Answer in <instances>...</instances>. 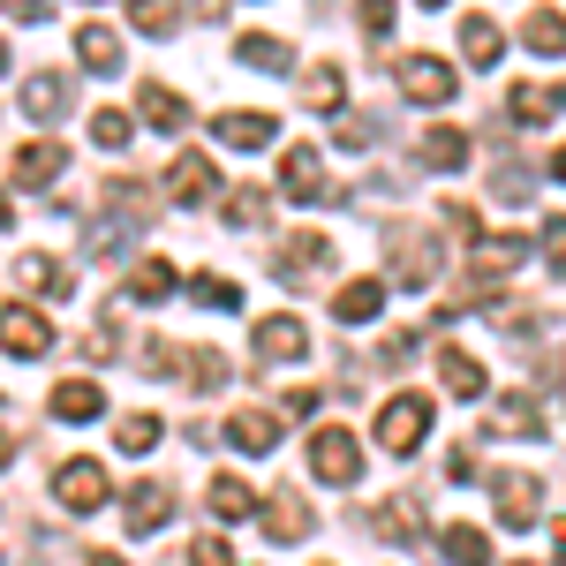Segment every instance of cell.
<instances>
[{
  "label": "cell",
  "mask_w": 566,
  "mask_h": 566,
  "mask_svg": "<svg viewBox=\"0 0 566 566\" xmlns=\"http://www.w3.org/2000/svg\"><path fill=\"white\" fill-rule=\"evenodd\" d=\"M423 438H431V400L423 392H392L378 408V446L408 461V453H423Z\"/></svg>",
  "instance_id": "6da1fadb"
},
{
  "label": "cell",
  "mask_w": 566,
  "mask_h": 566,
  "mask_svg": "<svg viewBox=\"0 0 566 566\" xmlns=\"http://www.w3.org/2000/svg\"><path fill=\"white\" fill-rule=\"evenodd\" d=\"M53 499H61L69 514H98V506L114 499V476H106L98 461H61V476H53Z\"/></svg>",
  "instance_id": "7a4b0ae2"
},
{
  "label": "cell",
  "mask_w": 566,
  "mask_h": 566,
  "mask_svg": "<svg viewBox=\"0 0 566 566\" xmlns=\"http://www.w3.org/2000/svg\"><path fill=\"white\" fill-rule=\"evenodd\" d=\"M386 272L400 280V287H431L438 280V242L416 234V227H400V234L386 242Z\"/></svg>",
  "instance_id": "3957f363"
},
{
  "label": "cell",
  "mask_w": 566,
  "mask_h": 566,
  "mask_svg": "<svg viewBox=\"0 0 566 566\" xmlns=\"http://www.w3.org/2000/svg\"><path fill=\"white\" fill-rule=\"evenodd\" d=\"M491 499H499V522H506V528L544 522V476H522V469H499V476H491Z\"/></svg>",
  "instance_id": "277c9868"
},
{
  "label": "cell",
  "mask_w": 566,
  "mask_h": 566,
  "mask_svg": "<svg viewBox=\"0 0 566 566\" xmlns=\"http://www.w3.org/2000/svg\"><path fill=\"white\" fill-rule=\"evenodd\" d=\"M392 76H400V98H416V106H438V98H453V91H461V76H453L446 61H431V53L392 61Z\"/></svg>",
  "instance_id": "5b68a950"
},
{
  "label": "cell",
  "mask_w": 566,
  "mask_h": 566,
  "mask_svg": "<svg viewBox=\"0 0 566 566\" xmlns=\"http://www.w3.org/2000/svg\"><path fill=\"white\" fill-rule=\"evenodd\" d=\"M310 469H317V483H355L363 476V446L340 423H325V431L310 438Z\"/></svg>",
  "instance_id": "8992f818"
},
{
  "label": "cell",
  "mask_w": 566,
  "mask_h": 566,
  "mask_svg": "<svg viewBox=\"0 0 566 566\" xmlns=\"http://www.w3.org/2000/svg\"><path fill=\"white\" fill-rule=\"evenodd\" d=\"M280 197H295V205H333V181H325V159L295 144L287 159H280Z\"/></svg>",
  "instance_id": "52a82bcc"
},
{
  "label": "cell",
  "mask_w": 566,
  "mask_h": 566,
  "mask_svg": "<svg viewBox=\"0 0 566 566\" xmlns=\"http://www.w3.org/2000/svg\"><path fill=\"white\" fill-rule=\"evenodd\" d=\"M0 348L23 355V363H39V355L53 348V325H45L39 310H23V303H0Z\"/></svg>",
  "instance_id": "ba28073f"
},
{
  "label": "cell",
  "mask_w": 566,
  "mask_h": 566,
  "mask_svg": "<svg viewBox=\"0 0 566 566\" xmlns=\"http://www.w3.org/2000/svg\"><path fill=\"white\" fill-rule=\"evenodd\" d=\"M325 258H333V242H325L317 227H303V234H287V242L272 250V272H280V280L295 287V280H310V272H317Z\"/></svg>",
  "instance_id": "9c48e42d"
},
{
  "label": "cell",
  "mask_w": 566,
  "mask_h": 566,
  "mask_svg": "<svg viewBox=\"0 0 566 566\" xmlns=\"http://www.w3.org/2000/svg\"><path fill=\"white\" fill-rule=\"evenodd\" d=\"M258 522L272 544H303L310 536V506L295 499V491H272V499H258Z\"/></svg>",
  "instance_id": "30bf717a"
},
{
  "label": "cell",
  "mask_w": 566,
  "mask_h": 566,
  "mask_svg": "<svg viewBox=\"0 0 566 566\" xmlns=\"http://www.w3.org/2000/svg\"><path fill=\"white\" fill-rule=\"evenodd\" d=\"M61 167H69V151H61L53 136H31V144L15 151V189H45V181H61Z\"/></svg>",
  "instance_id": "8fae6325"
},
{
  "label": "cell",
  "mask_w": 566,
  "mask_h": 566,
  "mask_svg": "<svg viewBox=\"0 0 566 566\" xmlns=\"http://www.w3.org/2000/svg\"><path fill=\"white\" fill-rule=\"evenodd\" d=\"M212 129H219V144H234V151H264V144L280 136V122L258 114V106H234V114H219Z\"/></svg>",
  "instance_id": "7c38bea8"
},
{
  "label": "cell",
  "mask_w": 566,
  "mask_h": 566,
  "mask_svg": "<svg viewBox=\"0 0 566 566\" xmlns=\"http://www.w3.org/2000/svg\"><path fill=\"white\" fill-rule=\"evenodd\" d=\"M167 522H175V491L167 483H136L129 491V536L144 544L151 528H167Z\"/></svg>",
  "instance_id": "4fadbf2b"
},
{
  "label": "cell",
  "mask_w": 566,
  "mask_h": 566,
  "mask_svg": "<svg viewBox=\"0 0 566 566\" xmlns=\"http://www.w3.org/2000/svg\"><path fill=\"white\" fill-rule=\"evenodd\" d=\"M76 61H84L91 76H122V69H129V61H122V31L84 23V31H76Z\"/></svg>",
  "instance_id": "5bb4252c"
},
{
  "label": "cell",
  "mask_w": 566,
  "mask_h": 566,
  "mask_svg": "<svg viewBox=\"0 0 566 566\" xmlns=\"http://www.w3.org/2000/svg\"><path fill=\"white\" fill-rule=\"evenodd\" d=\"M45 408H53V423H91V416L106 408V386H98V378H69V386H53Z\"/></svg>",
  "instance_id": "9a60e30c"
},
{
  "label": "cell",
  "mask_w": 566,
  "mask_h": 566,
  "mask_svg": "<svg viewBox=\"0 0 566 566\" xmlns=\"http://www.w3.org/2000/svg\"><path fill=\"white\" fill-rule=\"evenodd\" d=\"M136 106H144V122H151V129H159V136L189 129V98H181V91H167V84H159V76H151V84L136 91Z\"/></svg>",
  "instance_id": "2e32d148"
},
{
  "label": "cell",
  "mask_w": 566,
  "mask_h": 566,
  "mask_svg": "<svg viewBox=\"0 0 566 566\" xmlns=\"http://www.w3.org/2000/svg\"><path fill=\"white\" fill-rule=\"evenodd\" d=\"M23 114H31V122H61V114H69V76H61V69H39V76L23 84Z\"/></svg>",
  "instance_id": "e0dca14e"
},
{
  "label": "cell",
  "mask_w": 566,
  "mask_h": 566,
  "mask_svg": "<svg viewBox=\"0 0 566 566\" xmlns=\"http://www.w3.org/2000/svg\"><path fill=\"white\" fill-rule=\"evenodd\" d=\"M250 340H258L264 363H295V355L310 348V333L295 325V317H258V333H250Z\"/></svg>",
  "instance_id": "ac0fdd59"
},
{
  "label": "cell",
  "mask_w": 566,
  "mask_h": 566,
  "mask_svg": "<svg viewBox=\"0 0 566 566\" xmlns=\"http://www.w3.org/2000/svg\"><path fill=\"white\" fill-rule=\"evenodd\" d=\"M438 386L453 392V400H483V392H491V378H483V363H476V355L446 348V355H438Z\"/></svg>",
  "instance_id": "d6986e66"
},
{
  "label": "cell",
  "mask_w": 566,
  "mask_h": 566,
  "mask_svg": "<svg viewBox=\"0 0 566 566\" xmlns=\"http://www.w3.org/2000/svg\"><path fill=\"white\" fill-rule=\"evenodd\" d=\"M491 416H499V423H491L499 438H544V408H536L528 392H499V408H491Z\"/></svg>",
  "instance_id": "ffe728a7"
},
{
  "label": "cell",
  "mask_w": 566,
  "mask_h": 566,
  "mask_svg": "<svg viewBox=\"0 0 566 566\" xmlns=\"http://www.w3.org/2000/svg\"><path fill=\"white\" fill-rule=\"evenodd\" d=\"M378 310H386V287H378V280H348V287H333V317H340V325H370Z\"/></svg>",
  "instance_id": "44dd1931"
},
{
  "label": "cell",
  "mask_w": 566,
  "mask_h": 566,
  "mask_svg": "<svg viewBox=\"0 0 566 566\" xmlns=\"http://www.w3.org/2000/svg\"><path fill=\"white\" fill-rule=\"evenodd\" d=\"M234 61H242V69H264V76L295 69V53H287V39H272V31H250V39H234Z\"/></svg>",
  "instance_id": "7402d4cb"
},
{
  "label": "cell",
  "mask_w": 566,
  "mask_h": 566,
  "mask_svg": "<svg viewBox=\"0 0 566 566\" xmlns=\"http://www.w3.org/2000/svg\"><path fill=\"white\" fill-rule=\"evenodd\" d=\"M205 189H212V159H205V151H181L175 175H167V197H175V205H205Z\"/></svg>",
  "instance_id": "603a6c76"
},
{
  "label": "cell",
  "mask_w": 566,
  "mask_h": 566,
  "mask_svg": "<svg viewBox=\"0 0 566 566\" xmlns=\"http://www.w3.org/2000/svg\"><path fill=\"white\" fill-rule=\"evenodd\" d=\"M559 106H566V84H522L514 98H506V114H514L522 129H528V122H552Z\"/></svg>",
  "instance_id": "cb8c5ba5"
},
{
  "label": "cell",
  "mask_w": 566,
  "mask_h": 566,
  "mask_svg": "<svg viewBox=\"0 0 566 566\" xmlns=\"http://www.w3.org/2000/svg\"><path fill=\"white\" fill-rule=\"evenodd\" d=\"M205 506H212V522H242V514H258V491H250L242 476H212Z\"/></svg>",
  "instance_id": "d4e9b609"
},
{
  "label": "cell",
  "mask_w": 566,
  "mask_h": 566,
  "mask_svg": "<svg viewBox=\"0 0 566 566\" xmlns=\"http://www.w3.org/2000/svg\"><path fill=\"white\" fill-rule=\"evenodd\" d=\"M264 212H272V189H264V181L227 189V205H219V219H227V227H264Z\"/></svg>",
  "instance_id": "484cf974"
},
{
  "label": "cell",
  "mask_w": 566,
  "mask_h": 566,
  "mask_svg": "<svg viewBox=\"0 0 566 566\" xmlns=\"http://www.w3.org/2000/svg\"><path fill=\"white\" fill-rule=\"evenodd\" d=\"M522 258H528L522 234H483V242H476V272H483V280H506Z\"/></svg>",
  "instance_id": "4316f807"
},
{
  "label": "cell",
  "mask_w": 566,
  "mask_h": 566,
  "mask_svg": "<svg viewBox=\"0 0 566 566\" xmlns=\"http://www.w3.org/2000/svg\"><path fill=\"white\" fill-rule=\"evenodd\" d=\"M370 522H378V536H386V544H416V536H423V506H416V499H386Z\"/></svg>",
  "instance_id": "83f0119b"
},
{
  "label": "cell",
  "mask_w": 566,
  "mask_h": 566,
  "mask_svg": "<svg viewBox=\"0 0 566 566\" xmlns=\"http://www.w3.org/2000/svg\"><path fill=\"white\" fill-rule=\"evenodd\" d=\"M227 438H234L242 453H272V446H280V423H272L264 408H242V416H227Z\"/></svg>",
  "instance_id": "f1b7e54d"
},
{
  "label": "cell",
  "mask_w": 566,
  "mask_h": 566,
  "mask_svg": "<svg viewBox=\"0 0 566 566\" xmlns=\"http://www.w3.org/2000/svg\"><path fill=\"white\" fill-rule=\"evenodd\" d=\"M438 552H446L453 566H491V536H483V528H469V522H453L446 536H438Z\"/></svg>",
  "instance_id": "f546056e"
},
{
  "label": "cell",
  "mask_w": 566,
  "mask_h": 566,
  "mask_svg": "<svg viewBox=\"0 0 566 566\" xmlns=\"http://www.w3.org/2000/svg\"><path fill=\"white\" fill-rule=\"evenodd\" d=\"M181 378H189L197 392H219L234 370H227V355H219V348H181Z\"/></svg>",
  "instance_id": "4dcf8cb0"
},
{
  "label": "cell",
  "mask_w": 566,
  "mask_h": 566,
  "mask_svg": "<svg viewBox=\"0 0 566 566\" xmlns=\"http://www.w3.org/2000/svg\"><path fill=\"white\" fill-rule=\"evenodd\" d=\"M167 295H175V264H167V258H144L129 272V303H167Z\"/></svg>",
  "instance_id": "1f68e13d"
},
{
  "label": "cell",
  "mask_w": 566,
  "mask_h": 566,
  "mask_svg": "<svg viewBox=\"0 0 566 566\" xmlns=\"http://www.w3.org/2000/svg\"><path fill=\"white\" fill-rule=\"evenodd\" d=\"M129 23L144 39H175L181 31V0H129Z\"/></svg>",
  "instance_id": "d6a6232c"
},
{
  "label": "cell",
  "mask_w": 566,
  "mask_h": 566,
  "mask_svg": "<svg viewBox=\"0 0 566 566\" xmlns=\"http://www.w3.org/2000/svg\"><path fill=\"white\" fill-rule=\"evenodd\" d=\"M423 167H438V175L469 167V136L461 129H423Z\"/></svg>",
  "instance_id": "836d02e7"
},
{
  "label": "cell",
  "mask_w": 566,
  "mask_h": 566,
  "mask_svg": "<svg viewBox=\"0 0 566 566\" xmlns=\"http://www.w3.org/2000/svg\"><path fill=\"white\" fill-rule=\"evenodd\" d=\"M499 23H491V15H469V23H461V53H469V69H491V61H499Z\"/></svg>",
  "instance_id": "e575fe53"
},
{
  "label": "cell",
  "mask_w": 566,
  "mask_h": 566,
  "mask_svg": "<svg viewBox=\"0 0 566 566\" xmlns=\"http://www.w3.org/2000/svg\"><path fill=\"white\" fill-rule=\"evenodd\" d=\"M522 45L528 53H566V15L559 8H536V15L522 23Z\"/></svg>",
  "instance_id": "d590c367"
},
{
  "label": "cell",
  "mask_w": 566,
  "mask_h": 566,
  "mask_svg": "<svg viewBox=\"0 0 566 566\" xmlns=\"http://www.w3.org/2000/svg\"><path fill=\"white\" fill-rule=\"evenodd\" d=\"M189 295H197V310H219V317H227V310H242V287H234V280H219V272H197V280H189Z\"/></svg>",
  "instance_id": "8d00e7d4"
},
{
  "label": "cell",
  "mask_w": 566,
  "mask_h": 566,
  "mask_svg": "<svg viewBox=\"0 0 566 566\" xmlns=\"http://www.w3.org/2000/svg\"><path fill=\"white\" fill-rule=\"evenodd\" d=\"M114 446H122V453H151V446H159V416H144V408L122 416V423H114Z\"/></svg>",
  "instance_id": "74e56055"
},
{
  "label": "cell",
  "mask_w": 566,
  "mask_h": 566,
  "mask_svg": "<svg viewBox=\"0 0 566 566\" xmlns=\"http://www.w3.org/2000/svg\"><path fill=\"white\" fill-rule=\"evenodd\" d=\"M129 136H136V122L122 114V106H98V114H91V144H106V151H122Z\"/></svg>",
  "instance_id": "f35d334b"
},
{
  "label": "cell",
  "mask_w": 566,
  "mask_h": 566,
  "mask_svg": "<svg viewBox=\"0 0 566 566\" xmlns=\"http://www.w3.org/2000/svg\"><path fill=\"white\" fill-rule=\"evenodd\" d=\"M15 280H23V287H39V295H61V287H69V272H61L53 258H39V250L15 264Z\"/></svg>",
  "instance_id": "ab89813d"
},
{
  "label": "cell",
  "mask_w": 566,
  "mask_h": 566,
  "mask_svg": "<svg viewBox=\"0 0 566 566\" xmlns=\"http://www.w3.org/2000/svg\"><path fill=\"white\" fill-rule=\"evenodd\" d=\"M340 91H348V76H340V69H310V76H303V98H310V106H340Z\"/></svg>",
  "instance_id": "60d3db41"
},
{
  "label": "cell",
  "mask_w": 566,
  "mask_h": 566,
  "mask_svg": "<svg viewBox=\"0 0 566 566\" xmlns=\"http://www.w3.org/2000/svg\"><path fill=\"white\" fill-rule=\"evenodd\" d=\"M446 227H453V234H461V242H469V250H476V242H483L476 212H469V205H461V197H446Z\"/></svg>",
  "instance_id": "b9f144b4"
},
{
  "label": "cell",
  "mask_w": 566,
  "mask_h": 566,
  "mask_svg": "<svg viewBox=\"0 0 566 566\" xmlns=\"http://www.w3.org/2000/svg\"><path fill=\"white\" fill-rule=\"evenodd\" d=\"M491 189H499V197H506V205H522L528 189H536V181H528V167H514V159H506V167H499V181H491Z\"/></svg>",
  "instance_id": "7bdbcfd3"
},
{
  "label": "cell",
  "mask_w": 566,
  "mask_h": 566,
  "mask_svg": "<svg viewBox=\"0 0 566 566\" xmlns=\"http://www.w3.org/2000/svg\"><path fill=\"white\" fill-rule=\"evenodd\" d=\"M408 355H416V333H386V340H378V363H386V370H400Z\"/></svg>",
  "instance_id": "ee69618b"
},
{
  "label": "cell",
  "mask_w": 566,
  "mask_h": 566,
  "mask_svg": "<svg viewBox=\"0 0 566 566\" xmlns=\"http://www.w3.org/2000/svg\"><path fill=\"white\" fill-rule=\"evenodd\" d=\"M114 348H122V333H114V325H91V333H84V355H91V363H106Z\"/></svg>",
  "instance_id": "f6af8a7d"
},
{
  "label": "cell",
  "mask_w": 566,
  "mask_h": 566,
  "mask_svg": "<svg viewBox=\"0 0 566 566\" xmlns=\"http://www.w3.org/2000/svg\"><path fill=\"white\" fill-rule=\"evenodd\" d=\"M363 31L386 39V31H392V0H363Z\"/></svg>",
  "instance_id": "bcb514c9"
},
{
  "label": "cell",
  "mask_w": 566,
  "mask_h": 566,
  "mask_svg": "<svg viewBox=\"0 0 566 566\" xmlns=\"http://www.w3.org/2000/svg\"><path fill=\"white\" fill-rule=\"evenodd\" d=\"M446 476H453V483L476 476V446H453V453H446Z\"/></svg>",
  "instance_id": "7dc6e473"
},
{
  "label": "cell",
  "mask_w": 566,
  "mask_h": 566,
  "mask_svg": "<svg viewBox=\"0 0 566 566\" xmlns=\"http://www.w3.org/2000/svg\"><path fill=\"white\" fill-rule=\"evenodd\" d=\"M544 242H552V280H566V219L544 227Z\"/></svg>",
  "instance_id": "c3c4849f"
},
{
  "label": "cell",
  "mask_w": 566,
  "mask_h": 566,
  "mask_svg": "<svg viewBox=\"0 0 566 566\" xmlns=\"http://www.w3.org/2000/svg\"><path fill=\"white\" fill-rule=\"evenodd\" d=\"M0 8H8L15 23H45V15H53V0H0Z\"/></svg>",
  "instance_id": "681fc988"
},
{
  "label": "cell",
  "mask_w": 566,
  "mask_h": 566,
  "mask_svg": "<svg viewBox=\"0 0 566 566\" xmlns=\"http://www.w3.org/2000/svg\"><path fill=\"white\" fill-rule=\"evenodd\" d=\"M189 566H234V559H227V544L212 536V544H197V552H189Z\"/></svg>",
  "instance_id": "f907efd6"
},
{
  "label": "cell",
  "mask_w": 566,
  "mask_h": 566,
  "mask_svg": "<svg viewBox=\"0 0 566 566\" xmlns=\"http://www.w3.org/2000/svg\"><path fill=\"white\" fill-rule=\"evenodd\" d=\"M552 175H559V181H566V144H559V151H552Z\"/></svg>",
  "instance_id": "816d5d0a"
},
{
  "label": "cell",
  "mask_w": 566,
  "mask_h": 566,
  "mask_svg": "<svg viewBox=\"0 0 566 566\" xmlns=\"http://www.w3.org/2000/svg\"><path fill=\"white\" fill-rule=\"evenodd\" d=\"M84 566H129V559H114V552H98V559H84Z\"/></svg>",
  "instance_id": "f5cc1de1"
},
{
  "label": "cell",
  "mask_w": 566,
  "mask_h": 566,
  "mask_svg": "<svg viewBox=\"0 0 566 566\" xmlns=\"http://www.w3.org/2000/svg\"><path fill=\"white\" fill-rule=\"evenodd\" d=\"M0 76H8V39H0Z\"/></svg>",
  "instance_id": "db71d44e"
},
{
  "label": "cell",
  "mask_w": 566,
  "mask_h": 566,
  "mask_svg": "<svg viewBox=\"0 0 566 566\" xmlns=\"http://www.w3.org/2000/svg\"><path fill=\"white\" fill-rule=\"evenodd\" d=\"M559 566H566V528H559Z\"/></svg>",
  "instance_id": "11a10c76"
},
{
  "label": "cell",
  "mask_w": 566,
  "mask_h": 566,
  "mask_svg": "<svg viewBox=\"0 0 566 566\" xmlns=\"http://www.w3.org/2000/svg\"><path fill=\"white\" fill-rule=\"evenodd\" d=\"M0 227H8V197H0Z\"/></svg>",
  "instance_id": "9f6ffc18"
},
{
  "label": "cell",
  "mask_w": 566,
  "mask_h": 566,
  "mask_svg": "<svg viewBox=\"0 0 566 566\" xmlns=\"http://www.w3.org/2000/svg\"><path fill=\"white\" fill-rule=\"evenodd\" d=\"M559 408H566V386H559Z\"/></svg>",
  "instance_id": "6f0895ef"
},
{
  "label": "cell",
  "mask_w": 566,
  "mask_h": 566,
  "mask_svg": "<svg viewBox=\"0 0 566 566\" xmlns=\"http://www.w3.org/2000/svg\"><path fill=\"white\" fill-rule=\"evenodd\" d=\"M423 8H438V0H423Z\"/></svg>",
  "instance_id": "680465c9"
},
{
  "label": "cell",
  "mask_w": 566,
  "mask_h": 566,
  "mask_svg": "<svg viewBox=\"0 0 566 566\" xmlns=\"http://www.w3.org/2000/svg\"><path fill=\"white\" fill-rule=\"evenodd\" d=\"M514 566H522V559H514Z\"/></svg>",
  "instance_id": "91938a15"
}]
</instances>
